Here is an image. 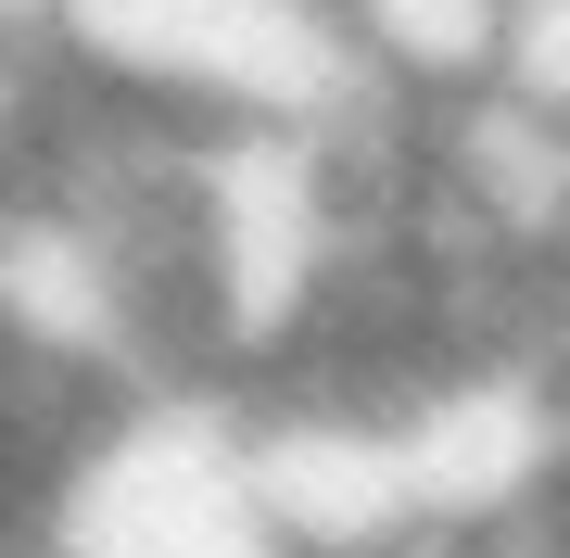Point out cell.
Here are the masks:
<instances>
[{"label": "cell", "instance_id": "obj_1", "mask_svg": "<svg viewBox=\"0 0 570 558\" xmlns=\"http://www.w3.org/2000/svg\"><path fill=\"white\" fill-rule=\"evenodd\" d=\"M51 77L127 89L190 127H305V140L406 115L343 51L330 0H51Z\"/></svg>", "mask_w": 570, "mask_h": 558}, {"label": "cell", "instance_id": "obj_2", "mask_svg": "<svg viewBox=\"0 0 570 558\" xmlns=\"http://www.w3.org/2000/svg\"><path fill=\"white\" fill-rule=\"evenodd\" d=\"M39 546L51 558H292L242 482V407H204L178 381L115 393L63 444L39 496Z\"/></svg>", "mask_w": 570, "mask_h": 558}, {"label": "cell", "instance_id": "obj_3", "mask_svg": "<svg viewBox=\"0 0 570 558\" xmlns=\"http://www.w3.org/2000/svg\"><path fill=\"white\" fill-rule=\"evenodd\" d=\"M381 407L419 482V533H508L570 508V381L546 355H431Z\"/></svg>", "mask_w": 570, "mask_h": 558}, {"label": "cell", "instance_id": "obj_4", "mask_svg": "<svg viewBox=\"0 0 570 558\" xmlns=\"http://www.w3.org/2000/svg\"><path fill=\"white\" fill-rule=\"evenodd\" d=\"M242 482H254L266 533L292 558H393V546H419V482H406V444H393L381 393L279 381L266 407H242Z\"/></svg>", "mask_w": 570, "mask_h": 558}, {"label": "cell", "instance_id": "obj_5", "mask_svg": "<svg viewBox=\"0 0 570 558\" xmlns=\"http://www.w3.org/2000/svg\"><path fill=\"white\" fill-rule=\"evenodd\" d=\"M330 26H343V51H355L406 115H431V102H469V89H494L508 0H330Z\"/></svg>", "mask_w": 570, "mask_h": 558}, {"label": "cell", "instance_id": "obj_6", "mask_svg": "<svg viewBox=\"0 0 570 558\" xmlns=\"http://www.w3.org/2000/svg\"><path fill=\"white\" fill-rule=\"evenodd\" d=\"M494 102L570 127V0H508V39H494Z\"/></svg>", "mask_w": 570, "mask_h": 558}]
</instances>
